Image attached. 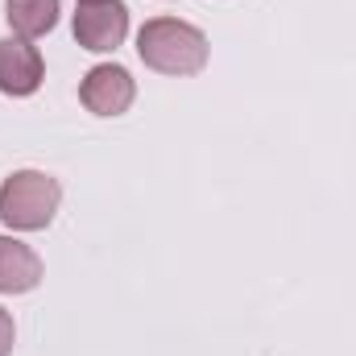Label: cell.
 Returning <instances> with one entry per match:
<instances>
[{
  "label": "cell",
  "instance_id": "1",
  "mask_svg": "<svg viewBox=\"0 0 356 356\" xmlns=\"http://www.w3.org/2000/svg\"><path fill=\"white\" fill-rule=\"evenodd\" d=\"M137 54L158 75H199L207 67V38L186 21L154 17L137 33Z\"/></svg>",
  "mask_w": 356,
  "mask_h": 356
},
{
  "label": "cell",
  "instance_id": "2",
  "mask_svg": "<svg viewBox=\"0 0 356 356\" xmlns=\"http://www.w3.org/2000/svg\"><path fill=\"white\" fill-rule=\"evenodd\" d=\"M63 203V186L58 178L42 175V170H17L4 178L0 186V220L17 232H38L54 220Z\"/></svg>",
  "mask_w": 356,
  "mask_h": 356
},
{
  "label": "cell",
  "instance_id": "3",
  "mask_svg": "<svg viewBox=\"0 0 356 356\" xmlns=\"http://www.w3.org/2000/svg\"><path fill=\"white\" fill-rule=\"evenodd\" d=\"M129 33V8L120 0H95V4H79L75 13V42L91 50V54H108L124 42Z\"/></svg>",
  "mask_w": 356,
  "mask_h": 356
},
{
  "label": "cell",
  "instance_id": "4",
  "mask_svg": "<svg viewBox=\"0 0 356 356\" xmlns=\"http://www.w3.org/2000/svg\"><path fill=\"white\" fill-rule=\"evenodd\" d=\"M79 99H83V108L95 112V116H120V112L133 108V99H137V83H133V75H129L124 67H116V63H99V67H91L88 75H83V83H79Z\"/></svg>",
  "mask_w": 356,
  "mask_h": 356
},
{
  "label": "cell",
  "instance_id": "5",
  "mask_svg": "<svg viewBox=\"0 0 356 356\" xmlns=\"http://www.w3.org/2000/svg\"><path fill=\"white\" fill-rule=\"evenodd\" d=\"M46 79V63L29 38H4L0 42V91L4 95H33Z\"/></svg>",
  "mask_w": 356,
  "mask_h": 356
},
{
  "label": "cell",
  "instance_id": "6",
  "mask_svg": "<svg viewBox=\"0 0 356 356\" xmlns=\"http://www.w3.org/2000/svg\"><path fill=\"white\" fill-rule=\"evenodd\" d=\"M42 282V257L13 236H0V294H25Z\"/></svg>",
  "mask_w": 356,
  "mask_h": 356
},
{
  "label": "cell",
  "instance_id": "7",
  "mask_svg": "<svg viewBox=\"0 0 356 356\" xmlns=\"http://www.w3.org/2000/svg\"><path fill=\"white\" fill-rule=\"evenodd\" d=\"M58 0H4V17L17 38H42L58 25Z\"/></svg>",
  "mask_w": 356,
  "mask_h": 356
},
{
  "label": "cell",
  "instance_id": "8",
  "mask_svg": "<svg viewBox=\"0 0 356 356\" xmlns=\"http://www.w3.org/2000/svg\"><path fill=\"white\" fill-rule=\"evenodd\" d=\"M13 340H17V327H13V315L0 307V356L13 353Z\"/></svg>",
  "mask_w": 356,
  "mask_h": 356
},
{
  "label": "cell",
  "instance_id": "9",
  "mask_svg": "<svg viewBox=\"0 0 356 356\" xmlns=\"http://www.w3.org/2000/svg\"><path fill=\"white\" fill-rule=\"evenodd\" d=\"M79 4H95V0H79Z\"/></svg>",
  "mask_w": 356,
  "mask_h": 356
}]
</instances>
